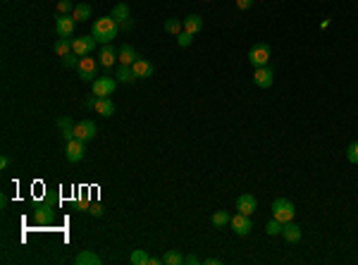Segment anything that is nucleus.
Wrapping results in <instances>:
<instances>
[{
	"label": "nucleus",
	"instance_id": "obj_10",
	"mask_svg": "<svg viewBox=\"0 0 358 265\" xmlns=\"http://www.w3.org/2000/svg\"><path fill=\"white\" fill-rule=\"evenodd\" d=\"M96 43L98 41L93 36H79V39H74L72 43V53H77L79 57H86V55H91L96 51Z\"/></svg>",
	"mask_w": 358,
	"mask_h": 265
},
{
	"label": "nucleus",
	"instance_id": "obj_37",
	"mask_svg": "<svg viewBox=\"0 0 358 265\" xmlns=\"http://www.w3.org/2000/svg\"><path fill=\"white\" fill-rule=\"evenodd\" d=\"M253 2H256V0H236V7H239V10H248Z\"/></svg>",
	"mask_w": 358,
	"mask_h": 265
},
{
	"label": "nucleus",
	"instance_id": "obj_38",
	"mask_svg": "<svg viewBox=\"0 0 358 265\" xmlns=\"http://www.w3.org/2000/svg\"><path fill=\"white\" fill-rule=\"evenodd\" d=\"M57 127H60V129H65V127H74V124H72V119H69V117H60V119H57Z\"/></svg>",
	"mask_w": 358,
	"mask_h": 265
},
{
	"label": "nucleus",
	"instance_id": "obj_26",
	"mask_svg": "<svg viewBox=\"0 0 358 265\" xmlns=\"http://www.w3.org/2000/svg\"><path fill=\"white\" fill-rule=\"evenodd\" d=\"M72 43H74V39H57L55 43H53V51H55V55H67L72 53Z\"/></svg>",
	"mask_w": 358,
	"mask_h": 265
},
{
	"label": "nucleus",
	"instance_id": "obj_20",
	"mask_svg": "<svg viewBox=\"0 0 358 265\" xmlns=\"http://www.w3.org/2000/svg\"><path fill=\"white\" fill-rule=\"evenodd\" d=\"M93 110H96L100 117H112V115H115V103H112L110 98H98Z\"/></svg>",
	"mask_w": 358,
	"mask_h": 265
},
{
	"label": "nucleus",
	"instance_id": "obj_40",
	"mask_svg": "<svg viewBox=\"0 0 358 265\" xmlns=\"http://www.w3.org/2000/svg\"><path fill=\"white\" fill-rule=\"evenodd\" d=\"M7 162H10V160H7V156H0V167H2V170L7 167Z\"/></svg>",
	"mask_w": 358,
	"mask_h": 265
},
{
	"label": "nucleus",
	"instance_id": "obj_29",
	"mask_svg": "<svg viewBox=\"0 0 358 265\" xmlns=\"http://www.w3.org/2000/svg\"><path fill=\"white\" fill-rule=\"evenodd\" d=\"M265 232H268L270 237H277V234H282V222L272 217V220L268 222V227H265Z\"/></svg>",
	"mask_w": 358,
	"mask_h": 265
},
{
	"label": "nucleus",
	"instance_id": "obj_4",
	"mask_svg": "<svg viewBox=\"0 0 358 265\" xmlns=\"http://www.w3.org/2000/svg\"><path fill=\"white\" fill-rule=\"evenodd\" d=\"M270 46L268 43H256L251 51H248V62L253 67H265L268 62H270Z\"/></svg>",
	"mask_w": 358,
	"mask_h": 265
},
{
	"label": "nucleus",
	"instance_id": "obj_27",
	"mask_svg": "<svg viewBox=\"0 0 358 265\" xmlns=\"http://www.w3.org/2000/svg\"><path fill=\"white\" fill-rule=\"evenodd\" d=\"M129 263L132 265H151V256L143 251V249H136V251L129 256Z\"/></svg>",
	"mask_w": 358,
	"mask_h": 265
},
{
	"label": "nucleus",
	"instance_id": "obj_30",
	"mask_svg": "<svg viewBox=\"0 0 358 265\" xmlns=\"http://www.w3.org/2000/svg\"><path fill=\"white\" fill-rule=\"evenodd\" d=\"M346 160L354 162V165H358V141L349 144V148H346Z\"/></svg>",
	"mask_w": 358,
	"mask_h": 265
},
{
	"label": "nucleus",
	"instance_id": "obj_22",
	"mask_svg": "<svg viewBox=\"0 0 358 265\" xmlns=\"http://www.w3.org/2000/svg\"><path fill=\"white\" fill-rule=\"evenodd\" d=\"M229 222H232V215H229L227 211H215L213 212V227H215V229H224Z\"/></svg>",
	"mask_w": 358,
	"mask_h": 265
},
{
	"label": "nucleus",
	"instance_id": "obj_2",
	"mask_svg": "<svg viewBox=\"0 0 358 265\" xmlns=\"http://www.w3.org/2000/svg\"><path fill=\"white\" fill-rule=\"evenodd\" d=\"M294 215H296V208H294V203H291L289 199H275L272 201V217L279 220L282 225H284V222H291Z\"/></svg>",
	"mask_w": 358,
	"mask_h": 265
},
{
	"label": "nucleus",
	"instance_id": "obj_3",
	"mask_svg": "<svg viewBox=\"0 0 358 265\" xmlns=\"http://www.w3.org/2000/svg\"><path fill=\"white\" fill-rule=\"evenodd\" d=\"M110 17L120 24V31H129V29H134V19H132V14H129V5H127V2H117V5L112 7Z\"/></svg>",
	"mask_w": 358,
	"mask_h": 265
},
{
	"label": "nucleus",
	"instance_id": "obj_1",
	"mask_svg": "<svg viewBox=\"0 0 358 265\" xmlns=\"http://www.w3.org/2000/svg\"><path fill=\"white\" fill-rule=\"evenodd\" d=\"M120 34V24L112 19V17H98L93 22V29H91V36L98 41V43H112V39Z\"/></svg>",
	"mask_w": 358,
	"mask_h": 265
},
{
	"label": "nucleus",
	"instance_id": "obj_11",
	"mask_svg": "<svg viewBox=\"0 0 358 265\" xmlns=\"http://www.w3.org/2000/svg\"><path fill=\"white\" fill-rule=\"evenodd\" d=\"M65 153H67L69 162H82L84 153H86V141H82V139H72V141H67Z\"/></svg>",
	"mask_w": 358,
	"mask_h": 265
},
{
	"label": "nucleus",
	"instance_id": "obj_21",
	"mask_svg": "<svg viewBox=\"0 0 358 265\" xmlns=\"http://www.w3.org/2000/svg\"><path fill=\"white\" fill-rule=\"evenodd\" d=\"M34 220H36L39 225L50 222V220H53V208H50V206H39V208L34 211Z\"/></svg>",
	"mask_w": 358,
	"mask_h": 265
},
{
	"label": "nucleus",
	"instance_id": "obj_14",
	"mask_svg": "<svg viewBox=\"0 0 358 265\" xmlns=\"http://www.w3.org/2000/svg\"><path fill=\"white\" fill-rule=\"evenodd\" d=\"M282 239L289 241V244L301 241V227L296 225L294 220H291V222H284V225H282Z\"/></svg>",
	"mask_w": 358,
	"mask_h": 265
},
{
	"label": "nucleus",
	"instance_id": "obj_36",
	"mask_svg": "<svg viewBox=\"0 0 358 265\" xmlns=\"http://www.w3.org/2000/svg\"><path fill=\"white\" fill-rule=\"evenodd\" d=\"M184 263L198 265V263H201V258H198V256H193V253H186V256H184Z\"/></svg>",
	"mask_w": 358,
	"mask_h": 265
},
{
	"label": "nucleus",
	"instance_id": "obj_6",
	"mask_svg": "<svg viewBox=\"0 0 358 265\" xmlns=\"http://www.w3.org/2000/svg\"><path fill=\"white\" fill-rule=\"evenodd\" d=\"M253 84H256L258 89H270V86L275 84V69L270 65L256 67V72H253Z\"/></svg>",
	"mask_w": 358,
	"mask_h": 265
},
{
	"label": "nucleus",
	"instance_id": "obj_35",
	"mask_svg": "<svg viewBox=\"0 0 358 265\" xmlns=\"http://www.w3.org/2000/svg\"><path fill=\"white\" fill-rule=\"evenodd\" d=\"M89 212H91L93 217H103V208H100L98 203H93V206H89Z\"/></svg>",
	"mask_w": 358,
	"mask_h": 265
},
{
	"label": "nucleus",
	"instance_id": "obj_17",
	"mask_svg": "<svg viewBox=\"0 0 358 265\" xmlns=\"http://www.w3.org/2000/svg\"><path fill=\"white\" fill-rule=\"evenodd\" d=\"M132 69H134L136 79H148V77H153V65L148 60H143V57H138L136 62L132 65Z\"/></svg>",
	"mask_w": 358,
	"mask_h": 265
},
{
	"label": "nucleus",
	"instance_id": "obj_19",
	"mask_svg": "<svg viewBox=\"0 0 358 265\" xmlns=\"http://www.w3.org/2000/svg\"><path fill=\"white\" fill-rule=\"evenodd\" d=\"M115 79H117V84H134V81H136V74H134L132 65H120Z\"/></svg>",
	"mask_w": 358,
	"mask_h": 265
},
{
	"label": "nucleus",
	"instance_id": "obj_33",
	"mask_svg": "<svg viewBox=\"0 0 358 265\" xmlns=\"http://www.w3.org/2000/svg\"><path fill=\"white\" fill-rule=\"evenodd\" d=\"M79 60H82V57H79L77 53L62 55V65H65V67H77V65H79Z\"/></svg>",
	"mask_w": 358,
	"mask_h": 265
},
{
	"label": "nucleus",
	"instance_id": "obj_5",
	"mask_svg": "<svg viewBox=\"0 0 358 265\" xmlns=\"http://www.w3.org/2000/svg\"><path fill=\"white\" fill-rule=\"evenodd\" d=\"M74 29H77V19L72 14H57L55 17V31L60 39H72Z\"/></svg>",
	"mask_w": 358,
	"mask_h": 265
},
{
	"label": "nucleus",
	"instance_id": "obj_15",
	"mask_svg": "<svg viewBox=\"0 0 358 265\" xmlns=\"http://www.w3.org/2000/svg\"><path fill=\"white\" fill-rule=\"evenodd\" d=\"M117 53H120V51H115V48H112V43H105V46L100 48V60H98V62L110 69V67L117 62Z\"/></svg>",
	"mask_w": 358,
	"mask_h": 265
},
{
	"label": "nucleus",
	"instance_id": "obj_32",
	"mask_svg": "<svg viewBox=\"0 0 358 265\" xmlns=\"http://www.w3.org/2000/svg\"><path fill=\"white\" fill-rule=\"evenodd\" d=\"M57 12H60V14H72V12H74L72 0H57Z\"/></svg>",
	"mask_w": 358,
	"mask_h": 265
},
{
	"label": "nucleus",
	"instance_id": "obj_23",
	"mask_svg": "<svg viewBox=\"0 0 358 265\" xmlns=\"http://www.w3.org/2000/svg\"><path fill=\"white\" fill-rule=\"evenodd\" d=\"M77 265H100V256L93 251H82L79 256H77V261H74Z\"/></svg>",
	"mask_w": 358,
	"mask_h": 265
},
{
	"label": "nucleus",
	"instance_id": "obj_41",
	"mask_svg": "<svg viewBox=\"0 0 358 265\" xmlns=\"http://www.w3.org/2000/svg\"><path fill=\"white\" fill-rule=\"evenodd\" d=\"M206 265H220V258H206Z\"/></svg>",
	"mask_w": 358,
	"mask_h": 265
},
{
	"label": "nucleus",
	"instance_id": "obj_7",
	"mask_svg": "<svg viewBox=\"0 0 358 265\" xmlns=\"http://www.w3.org/2000/svg\"><path fill=\"white\" fill-rule=\"evenodd\" d=\"M91 89H93V93H96V96H100V98H110L112 93H115V89H117V79H110V77H98V79H93Z\"/></svg>",
	"mask_w": 358,
	"mask_h": 265
},
{
	"label": "nucleus",
	"instance_id": "obj_24",
	"mask_svg": "<svg viewBox=\"0 0 358 265\" xmlns=\"http://www.w3.org/2000/svg\"><path fill=\"white\" fill-rule=\"evenodd\" d=\"M72 17H74L77 22H89V19H91V5H86V2L74 5V12H72Z\"/></svg>",
	"mask_w": 358,
	"mask_h": 265
},
{
	"label": "nucleus",
	"instance_id": "obj_18",
	"mask_svg": "<svg viewBox=\"0 0 358 265\" xmlns=\"http://www.w3.org/2000/svg\"><path fill=\"white\" fill-rule=\"evenodd\" d=\"M117 60H120V65H134L138 60V55L129 43H124L122 48H120V53H117Z\"/></svg>",
	"mask_w": 358,
	"mask_h": 265
},
{
	"label": "nucleus",
	"instance_id": "obj_16",
	"mask_svg": "<svg viewBox=\"0 0 358 265\" xmlns=\"http://www.w3.org/2000/svg\"><path fill=\"white\" fill-rule=\"evenodd\" d=\"M184 22V31H189V34H201L203 31V17L201 14H189L186 19H181Z\"/></svg>",
	"mask_w": 358,
	"mask_h": 265
},
{
	"label": "nucleus",
	"instance_id": "obj_34",
	"mask_svg": "<svg viewBox=\"0 0 358 265\" xmlns=\"http://www.w3.org/2000/svg\"><path fill=\"white\" fill-rule=\"evenodd\" d=\"M62 139H65V141L77 139V136H74V127H65V129H62Z\"/></svg>",
	"mask_w": 358,
	"mask_h": 265
},
{
	"label": "nucleus",
	"instance_id": "obj_8",
	"mask_svg": "<svg viewBox=\"0 0 358 265\" xmlns=\"http://www.w3.org/2000/svg\"><path fill=\"white\" fill-rule=\"evenodd\" d=\"M96 132H98V127H96V122H91V119H82V122L74 124V136L86 141V144L96 139Z\"/></svg>",
	"mask_w": 358,
	"mask_h": 265
},
{
	"label": "nucleus",
	"instance_id": "obj_12",
	"mask_svg": "<svg viewBox=\"0 0 358 265\" xmlns=\"http://www.w3.org/2000/svg\"><path fill=\"white\" fill-rule=\"evenodd\" d=\"M77 69H79V79H82V81H93V77H96V69H98V62L91 57V55H86V57H82V60H79Z\"/></svg>",
	"mask_w": 358,
	"mask_h": 265
},
{
	"label": "nucleus",
	"instance_id": "obj_39",
	"mask_svg": "<svg viewBox=\"0 0 358 265\" xmlns=\"http://www.w3.org/2000/svg\"><path fill=\"white\" fill-rule=\"evenodd\" d=\"M98 98H100V96H96V93H93V96H89V98H86V107H96Z\"/></svg>",
	"mask_w": 358,
	"mask_h": 265
},
{
	"label": "nucleus",
	"instance_id": "obj_31",
	"mask_svg": "<svg viewBox=\"0 0 358 265\" xmlns=\"http://www.w3.org/2000/svg\"><path fill=\"white\" fill-rule=\"evenodd\" d=\"M177 43H179V48H189L193 43V34H189V31H181L177 36Z\"/></svg>",
	"mask_w": 358,
	"mask_h": 265
},
{
	"label": "nucleus",
	"instance_id": "obj_9",
	"mask_svg": "<svg viewBox=\"0 0 358 265\" xmlns=\"http://www.w3.org/2000/svg\"><path fill=\"white\" fill-rule=\"evenodd\" d=\"M229 227L234 229V234H239V237H248V234H251V229H253L251 215H244V212H236V215H232V222H229Z\"/></svg>",
	"mask_w": 358,
	"mask_h": 265
},
{
	"label": "nucleus",
	"instance_id": "obj_13",
	"mask_svg": "<svg viewBox=\"0 0 358 265\" xmlns=\"http://www.w3.org/2000/svg\"><path fill=\"white\" fill-rule=\"evenodd\" d=\"M236 211L244 212V215H253V212L258 211V201L253 194H241L239 199H236Z\"/></svg>",
	"mask_w": 358,
	"mask_h": 265
},
{
	"label": "nucleus",
	"instance_id": "obj_28",
	"mask_svg": "<svg viewBox=\"0 0 358 265\" xmlns=\"http://www.w3.org/2000/svg\"><path fill=\"white\" fill-rule=\"evenodd\" d=\"M163 263L165 265H184V256L172 249V251H167L165 256H163Z\"/></svg>",
	"mask_w": 358,
	"mask_h": 265
},
{
	"label": "nucleus",
	"instance_id": "obj_25",
	"mask_svg": "<svg viewBox=\"0 0 358 265\" xmlns=\"http://www.w3.org/2000/svg\"><path fill=\"white\" fill-rule=\"evenodd\" d=\"M165 31L167 34H172V36H179L181 31H184V22L181 19H177V17H170V19H165Z\"/></svg>",
	"mask_w": 358,
	"mask_h": 265
}]
</instances>
